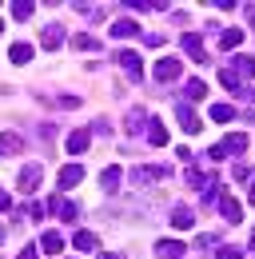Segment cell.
<instances>
[{
    "mask_svg": "<svg viewBox=\"0 0 255 259\" xmlns=\"http://www.w3.org/2000/svg\"><path fill=\"white\" fill-rule=\"evenodd\" d=\"M40 251H48V255H60V251H64V235H60V231H48V235L40 239Z\"/></svg>",
    "mask_w": 255,
    "mask_h": 259,
    "instance_id": "ac0fdd59",
    "label": "cell"
},
{
    "mask_svg": "<svg viewBox=\"0 0 255 259\" xmlns=\"http://www.w3.org/2000/svg\"><path fill=\"white\" fill-rule=\"evenodd\" d=\"M40 180H44V167H40V163H28V167H20V180H16V184H20V192H36Z\"/></svg>",
    "mask_w": 255,
    "mask_h": 259,
    "instance_id": "8992f818",
    "label": "cell"
},
{
    "mask_svg": "<svg viewBox=\"0 0 255 259\" xmlns=\"http://www.w3.org/2000/svg\"><path fill=\"white\" fill-rule=\"evenodd\" d=\"M220 84H223V88H227V92H235V96L243 92V80H239V76H235L231 68H223V72H220Z\"/></svg>",
    "mask_w": 255,
    "mask_h": 259,
    "instance_id": "603a6c76",
    "label": "cell"
},
{
    "mask_svg": "<svg viewBox=\"0 0 255 259\" xmlns=\"http://www.w3.org/2000/svg\"><path fill=\"white\" fill-rule=\"evenodd\" d=\"M216 243H220L216 231H203V235H199V247H216Z\"/></svg>",
    "mask_w": 255,
    "mask_h": 259,
    "instance_id": "d6a6232c",
    "label": "cell"
},
{
    "mask_svg": "<svg viewBox=\"0 0 255 259\" xmlns=\"http://www.w3.org/2000/svg\"><path fill=\"white\" fill-rule=\"evenodd\" d=\"M231 176H235V180H247L251 171H247V163H235V167H231Z\"/></svg>",
    "mask_w": 255,
    "mask_h": 259,
    "instance_id": "e575fe53",
    "label": "cell"
},
{
    "mask_svg": "<svg viewBox=\"0 0 255 259\" xmlns=\"http://www.w3.org/2000/svg\"><path fill=\"white\" fill-rule=\"evenodd\" d=\"M116 60H120V68H124V76L132 80V84H140V80H144V64H140V56H136V52H128V48H124Z\"/></svg>",
    "mask_w": 255,
    "mask_h": 259,
    "instance_id": "277c9868",
    "label": "cell"
},
{
    "mask_svg": "<svg viewBox=\"0 0 255 259\" xmlns=\"http://www.w3.org/2000/svg\"><path fill=\"white\" fill-rule=\"evenodd\" d=\"M88 144H92V132H72V136H68V152H72V156H84V152H88Z\"/></svg>",
    "mask_w": 255,
    "mask_h": 259,
    "instance_id": "4fadbf2b",
    "label": "cell"
},
{
    "mask_svg": "<svg viewBox=\"0 0 255 259\" xmlns=\"http://www.w3.org/2000/svg\"><path fill=\"white\" fill-rule=\"evenodd\" d=\"M148 136H144V140H148V144H156V148H163V144H167V128H163V120H156V116H148Z\"/></svg>",
    "mask_w": 255,
    "mask_h": 259,
    "instance_id": "30bf717a",
    "label": "cell"
},
{
    "mask_svg": "<svg viewBox=\"0 0 255 259\" xmlns=\"http://www.w3.org/2000/svg\"><path fill=\"white\" fill-rule=\"evenodd\" d=\"M184 96L188 100H203L207 96V84H203V80H188V84H184Z\"/></svg>",
    "mask_w": 255,
    "mask_h": 259,
    "instance_id": "484cf974",
    "label": "cell"
},
{
    "mask_svg": "<svg viewBox=\"0 0 255 259\" xmlns=\"http://www.w3.org/2000/svg\"><path fill=\"white\" fill-rule=\"evenodd\" d=\"M8 60H12V64H28L32 60V44H12V48H8Z\"/></svg>",
    "mask_w": 255,
    "mask_h": 259,
    "instance_id": "cb8c5ba5",
    "label": "cell"
},
{
    "mask_svg": "<svg viewBox=\"0 0 255 259\" xmlns=\"http://www.w3.org/2000/svg\"><path fill=\"white\" fill-rule=\"evenodd\" d=\"M231 72H235V76H255V56H235V60H231Z\"/></svg>",
    "mask_w": 255,
    "mask_h": 259,
    "instance_id": "7402d4cb",
    "label": "cell"
},
{
    "mask_svg": "<svg viewBox=\"0 0 255 259\" xmlns=\"http://www.w3.org/2000/svg\"><path fill=\"white\" fill-rule=\"evenodd\" d=\"M80 180H84V167H80V163H68V167H60V192L76 188Z\"/></svg>",
    "mask_w": 255,
    "mask_h": 259,
    "instance_id": "7c38bea8",
    "label": "cell"
},
{
    "mask_svg": "<svg viewBox=\"0 0 255 259\" xmlns=\"http://www.w3.org/2000/svg\"><path fill=\"white\" fill-rule=\"evenodd\" d=\"M184 180H188V188H195V192H207V184H211L216 176H203L199 167H188V176H184Z\"/></svg>",
    "mask_w": 255,
    "mask_h": 259,
    "instance_id": "d6986e66",
    "label": "cell"
},
{
    "mask_svg": "<svg viewBox=\"0 0 255 259\" xmlns=\"http://www.w3.org/2000/svg\"><path fill=\"white\" fill-rule=\"evenodd\" d=\"M180 44H184V52H188L191 60H199V64L207 60V52H203V44H199V36H195V32H188L184 40H180Z\"/></svg>",
    "mask_w": 255,
    "mask_h": 259,
    "instance_id": "2e32d148",
    "label": "cell"
},
{
    "mask_svg": "<svg viewBox=\"0 0 255 259\" xmlns=\"http://www.w3.org/2000/svg\"><path fill=\"white\" fill-rule=\"evenodd\" d=\"M176 120H180V128L188 132V136H199V128H203V120L191 112L188 104H176Z\"/></svg>",
    "mask_w": 255,
    "mask_h": 259,
    "instance_id": "5b68a950",
    "label": "cell"
},
{
    "mask_svg": "<svg viewBox=\"0 0 255 259\" xmlns=\"http://www.w3.org/2000/svg\"><path fill=\"white\" fill-rule=\"evenodd\" d=\"M144 128H148V112H144V108H132V112H128V132L136 136V132H144Z\"/></svg>",
    "mask_w": 255,
    "mask_h": 259,
    "instance_id": "ffe728a7",
    "label": "cell"
},
{
    "mask_svg": "<svg viewBox=\"0 0 255 259\" xmlns=\"http://www.w3.org/2000/svg\"><path fill=\"white\" fill-rule=\"evenodd\" d=\"M247 152V136H227V140H220V144H211V160H227V156H243Z\"/></svg>",
    "mask_w": 255,
    "mask_h": 259,
    "instance_id": "7a4b0ae2",
    "label": "cell"
},
{
    "mask_svg": "<svg viewBox=\"0 0 255 259\" xmlns=\"http://www.w3.org/2000/svg\"><path fill=\"white\" fill-rule=\"evenodd\" d=\"M4 239H8V227H0V243H4Z\"/></svg>",
    "mask_w": 255,
    "mask_h": 259,
    "instance_id": "ab89813d",
    "label": "cell"
},
{
    "mask_svg": "<svg viewBox=\"0 0 255 259\" xmlns=\"http://www.w3.org/2000/svg\"><path fill=\"white\" fill-rule=\"evenodd\" d=\"M120 180H124V171H120V167H104V176H100V188H104L108 195H116V192H120Z\"/></svg>",
    "mask_w": 255,
    "mask_h": 259,
    "instance_id": "5bb4252c",
    "label": "cell"
},
{
    "mask_svg": "<svg viewBox=\"0 0 255 259\" xmlns=\"http://www.w3.org/2000/svg\"><path fill=\"white\" fill-rule=\"evenodd\" d=\"M247 20H251V28H255V4H247Z\"/></svg>",
    "mask_w": 255,
    "mask_h": 259,
    "instance_id": "74e56055",
    "label": "cell"
},
{
    "mask_svg": "<svg viewBox=\"0 0 255 259\" xmlns=\"http://www.w3.org/2000/svg\"><path fill=\"white\" fill-rule=\"evenodd\" d=\"M76 251H96V235L92 231H76Z\"/></svg>",
    "mask_w": 255,
    "mask_h": 259,
    "instance_id": "83f0119b",
    "label": "cell"
},
{
    "mask_svg": "<svg viewBox=\"0 0 255 259\" xmlns=\"http://www.w3.org/2000/svg\"><path fill=\"white\" fill-rule=\"evenodd\" d=\"M167 176H172V167H163V163H140V167L128 171L132 184H156V180H167Z\"/></svg>",
    "mask_w": 255,
    "mask_h": 259,
    "instance_id": "6da1fadb",
    "label": "cell"
},
{
    "mask_svg": "<svg viewBox=\"0 0 255 259\" xmlns=\"http://www.w3.org/2000/svg\"><path fill=\"white\" fill-rule=\"evenodd\" d=\"M220 215L227 220V224H239V220H243V207H239L231 195H223V199H220Z\"/></svg>",
    "mask_w": 255,
    "mask_h": 259,
    "instance_id": "9a60e30c",
    "label": "cell"
},
{
    "mask_svg": "<svg viewBox=\"0 0 255 259\" xmlns=\"http://www.w3.org/2000/svg\"><path fill=\"white\" fill-rule=\"evenodd\" d=\"M172 224L176 227H191V207H176V211H172Z\"/></svg>",
    "mask_w": 255,
    "mask_h": 259,
    "instance_id": "f546056e",
    "label": "cell"
},
{
    "mask_svg": "<svg viewBox=\"0 0 255 259\" xmlns=\"http://www.w3.org/2000/svg\"><path fill=\"white\" fill-rule=\"evenodd\" d=\"M8 207H12V199H8V192L0 188V211H8Z\"/></svg>",
    "mask_w": 255,
    "mask_h": 259,
    "instance_id": "8d00e7d4",
    "label": "cell"
},
{
    "mask_svg": "<svg viewBox=\"0 0 255 259\" xmlns=\"http://www.w3.org/2000/svg\"><path fill=\"white\" fill-rule=\"evenodd\" d=\"M211 120H220V124L235 120V108H231V104H211Z\"/></svg>",
    "mask_w": 255,
    "mask_h": 259,
    "instance_id": "4316f807",
    "label": "cell"
},
{
    "mask_svg": "<svg viewBox=\"0 0 255 259\" xmlns=\"http://www.w3.org/2000/svg\"><path fill=\"white\" fill-rule=\"evenodd\" d=\"M40 44L48 48V52H56L64 44V24H44V32H40Z\"/></svg>",
    "mask_w": 255,
    "mask_h": 259,
    "instance_id": "9c48e42d",
    "label": "cell"
},
{
    "mask_svg": "<svg viewBox=\"0 0 255 259\" xmlns=\"http://www.w3.org/2000/svg\"><path fill=\"white\" fill-rule=\"evenodd\" d=\"M156 84H176L180 80V72H184V64L176 60V56H163V60H156Z\"/></svg>",
    "mask_w": 255,
    "mask_h": 259,
    "instance_id": "3957f363",
    "label": "cell"
},
{
    "mask_svg": "<svg viewBox=\"0 0 255 259\" xmlns=\"http://www.w3.org/2000/svg\"><path fill=\"white\" fill-rule=\"evenodd\" d=\"M32 12H36V8H32V0H16V4H12V16H16V20H28Z\"/></svg>",
    "mask_w": 255,
    "mask_h": 259,
    "instance_id": "f1b7e54d",
    "label": "cell"
},
{
    "mask_svg": "<svg viewBox=\"0 0 255 259\" xmlns=\"http://www.w3.org/2000/svg\"><path fill=\"white\" fill-rule=\"evenodd\" d=\"M100 259H124V255H116V251H104V255H100Z\"/></svg>",
    "mask_w": 255,
    "mask_h": 259,
    "instance_id": "f35d334b",
    "label": "cell"
},
{
    "mask_svg": "<svg viewBox=\"0 0 255 259\" xmlns=\"http://www.w3.org/2000/svg\"><path fill=\"white\" fill-rule=\"evenodd\" d=\"M56 108H68V112H76V108H80V96H60V100H56Z\"/></svg>",
    "mask_w": 255,
    "mask_h": 259,
    "instance_id": "1f68e13d",
    "label": "cell"
},
{
    "mask_svg": "<svg viewBox=\"0 0 255 259\" xmlns=\"http://www.w3.org/2000/svg\"><path fill=\"white\" fill-rule=\"evenodd\" d=\"M16 259H40V251H36V247H32V243H28V247H24V251H20V255H16Z\"/></svg>",
    "mask_w": 255,
    "mask_h": 259,
    "instance_id": "d590c367",
    "label": "cell"
},
{
    "mask_svg": "<svg viewBox=\"0 0 255 259\" xmlns=\"http://www.w3.org/2000/svg\"><path fill=\"white\" fill-rule=\"evenodd\" d=\"M20 152H24V136L0 132V156H20Z\"/></svg>",
    "mask_w": 255,
    "mask_h": 259,
    "instance_id": "52a82bcc",
    "label": "cell"
},
{
    "mask_svg": "<svg viewBox=\"0 0 255 259\" xmlns=\"http://www.w3.org/2000/svg\"><path fill=\"white\" fill-rule=\"evenodd\" d=\"M243 251L239 247H231V243H220V251H216V259H239Z\"/></svg>",
    "mask_w": 255,
    "mask_h": 259,
    "instance_id": "4dcf8cb0",
    "label": "cell"
},
{
    "mask_svg": "<svg viewBox=\"0 0 255 259\" xmlns=\"http://www.w3.org/2000/svg\"><path fill=\"white\" fill-rule=\"evenodd\" d=\"M48 211H56V215H60L64 224H72V220L80 215V207H76L72 199H52V203H48Z\"/></svg>",
    "mask_w": 255,
    "mask_h": 259,
    "instance_id": "8fae6325",
    "label": "cell"
},
{
    "mask_svg": "<svg viewBox=\"0 0 255 259\" xmlns=\"http://www.w3.org/2000/svg\"><path fill=\"white\" fill-rule=\"evenodd\" d=\"M112 36H116V40H128V36H140V24H136L132 16H124V20H116V24H112Z\"/></svg>",
    "mask_w": 255,
    "mask_h": 259,
    "instance_id": "e0dca14e",
    "label": "cell"
},
{
    "mask_svg": "<svg viewBox=\"0 0 255 259\" xmlns=\"http://www.w3.org/2000/svg\"><path fill=\"white\" fill-rule=\"evenodd\" d=\"M72 48H80V52H100V40H96L92 32H80V36H72Z\"/></svg>",
    "mask_w": 255,
    "mask_h": 259,
    "instance_id": "44dd1931",
    "label": "cell"
},
{
    "mask_svg": "<svg viewBox=\"0 0 255 259\" xmlns=\"http://www.w3.org/2000/svg\"><path fill=\"white\" fill-rule=\"evenodd\" d=\"M251 251H255V231H251Z\"/></svg>",
    "mask_w": 255,
    "mask_h": 259,
    "instance_id": "b9f144b4",
    "label": "cell"
},
{
    "mask_svg": "<svg viewBox=\"0 0 255 259\" xmlns=\"http://www.w3.org/2000/svg\"><path fill=\"white\" fill-rule=\"evenodd\" d=\"M251 203H255V180H251Z\"/></svg>",
    "mask_w": 255,
    "mask_h": 259,
    "instance_id": "60d3db41",
    "label": "cell"
},
{
    "mask_svg": "<svg viewBox=\"0 0 255 259\" xmlns=\"http://www.w3.org/2000/svg\"><path fill=\"white\" fill-rule=\"evenodd\" d=\"M156 255L159 259H184V255H188V247H184L180 239H159V243H156Z\"/></svg>",
    "mask_w": 255,
    "mask_h": 259,
    "instance_id": "ba28073f",
    "label": "cell"
},
{
    "mask_svg": "<svg viewBox=\"0 0 255 259\" xmlns=\"http://www.w3.org/2000/svg\"><path fill=\"white\" fill-rule=\"evenodd\" d=\"M239 44H243V32H239V28H227V32H223V40H220V48H227V52H235Z\"/></svg>",
    "mask_w": 255,
    "mask_h": 259,
    "instance_id": "d4e9b609",
    "label": "cell"
},
{
    "mask_svg": "<svg viewBox=\"0 0 255 259\" xmlns=\"http://www.w3.org/2000/svg\"><path fill=\"white\" fill-rule=\"evenodd\" d=\"M44 211H48V207H44V203H28V207H24V215H32V220H40V215H44Z\"/></svg>",
    "mask_w": 255,
    "mask_h": 259,
    "instance_id": "836d02e7",
    "label": "cell"
},
{
    "mask_svg": "<svg viewBox=\"0 0 255 259\" xmlns=\"http://www.w3.org/2000/svg\"><path fill=\"white\" fill-rule=\"evenodd\" d=\"M0 36H4V20H0Z\"/></svg>",
    "mask_w": 255,
    "mask_h": 259,
    "instance_id": "7bdbcfd3",
    "label": "cell"
}]
</instances>
